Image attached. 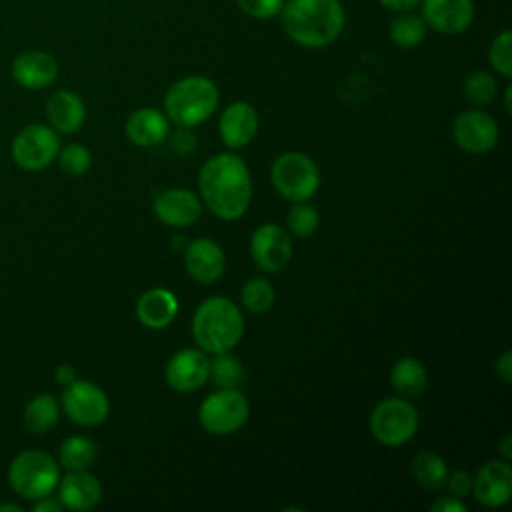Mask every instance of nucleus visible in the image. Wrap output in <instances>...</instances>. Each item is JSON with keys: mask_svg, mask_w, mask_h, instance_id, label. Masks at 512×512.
<instances>
[{"mask_svg": "<svg viewBox=\"0 0 512 512\" xmlns=\"http://www.w3.org/2000/svg\"><path fill=\"white\" fill-rule=\"evenodd\" d=\"M488 62L502 78L512 76V32L508 28L492 38L488 46Z\"/></svg>", "mask_w": 512, "mask_h": 512, "instance_id": "obj_33", "label": "nucleus"}, {"mask_svg": "<svg viewBox=\"0 0 512 512\" xmlns=\"http://www.w3.org/2000/svg\"><path fill=\"white\" fill-rule=\"evenodd\" d=\"M390 384L398 396L408 400L416 398L428 386V370L420 360L412 356H404L394 362L390 370Z\"/></svg>", "mask_w": 512, "mask_h": 512, "instance_id": "obj_24", "label": "nucleus"}, {"mask_svg": "<svg viewBox=\"0 0 512 512\" xmlns=\"http://www.w3.org/2000/svg\"><path fill=\"white\" fill-rule=\"evenodd\" d=\"M196 142L198 140H196V134L192 132V128L178 126V130L172 136V150L180 156H186V154L196 150Z\"/></svg>", "mask_w": 512, "mask_h": 512, "instance_id": "obj_37", "label": "nucleus"}, {"mask_svg": "<svg viewBox=\"0 0 512 512\" xmlns=\"http://www.w3.org/2000/svg\"><path fill=\"white\" fill-rule=\"evenodd\" d=\"M252 262L264 272H280L292 258V240L278 224H262L250 238Z\"/></svg>", "mask_w": 512, "mask_h": 512, "instance_id": "obj_12", "label": "nucleus"}, {"mask_svg": "<svg viewBox=\"0 0 512 512\" xmlns=\"http://www.w3.org/2000/svg\"><path fill=\"white\" fill-rule=\"evenodd\" d=\"M274 300H276L274 288L266 278H252L240 290V302L252 314L268 312Z\"/></svg>", "mask_w": 512, "mask_h": 512, "instance_id": "obj_31", "label": "nucleus"}, {"mask_svg": "<svg viewBox=\"0 0 512 512\" xmlns=\"http://www.w3.org/2000/svg\"><path fill=\"white\" fill-rule=\"evenodd\" d=\"M244 334L240 308L224 296H210L198 304L192 316V336L202 352H230Z\"/></svg>", "mask_w": 512, "mask_h": 512, "instance_id": "obj_3", "label": "nucleus"}, {"mask_svg": "<svg viewBox=\"0 0 512 512\" xmlns=\"http://www.w3.org/2000/svg\"><path fill=\"white\" fill-rule=\"evenodd\" d=\"M250 414V404L240 388H218L198 406V422L212 436L238 432Z\"/></svg>", "mask_w": 512, "mask_h": 512, "instance_id": "obj_8", "label": "nucleus"}, {"mask_svg": "<svg viewBox=\"0 0 512 512\" xmlns=\"http://www.w3.org/2000/svg\"><path fill=\"white\" fill-rule=\"evenodd\" d=\"M450 496L464 500L468 494H472V476L466 470H456L446 478V484Z\"/></svg>", "mask_w": 512, "mask_h": 512, "instance_id": "obj_36", "label": "nucleus"}, {"mask_svg": "<svg viewBox=\"0 0 512 512\" xmlns=\"http://www.w3.org/2000/svg\"><path fill=\"white\" fill-rule=\"evenodd\" d=\"M208 378H212L218 388H238L244 380L242 362L228 352L214 354V358L210 360Z\"/></svg>", "mask_w": 512, "mask_h": 512, "instance_id": "obj_30", "label": "nucleus"}, {"mask_svg": "<svg viewBox=\"0 0 512 512\" xmlns=\"http://www.w3.org/2000/svg\"><path fill=\"white\" fill-rule=\"evenodd\" d=\"M378 2L382 8H386L388 12H394V14L410 12L420 4V0H378Z\"/></svg>", "mask_w": 512, "mask_h": 512, "instance_id": "obj_40", "label": "nucleus"}, {"mask_svg": "<svg viewBox=\"0 0 512 512\" xmlns=\"http://www.w3.org/2000/svg\"><path fill=\"white\" fill-rule=\"evenodd\" d=\"M54 378H56L58 384L66 386V384H70L72 380H76V370H74V366H70V364H60V366H56V370H54Z\"/></svg>", "mask_w": 512, "mask_h": 512, "instance_id": "obj_42", "label": "nucleus"}, {"mask_svg": "<svg viewBox=\"0 0 512 512\" xmlns=\"http://www.w3.org/2000/svg\"><path fill=\"white\" fill-rule=\"evenodd\" d=\"M60 410L78 426L92 428L108 418L110 402L106 392L90 380H72L60 396Z\"/></svg>", "mask_w": 512, "mask_h": 512, "instance_id": "obj_10", "label": "nucleus"}, {"mask_svg": "<svg viewBox=\"0 0 512 512\" xmlns=\"http://www.w3.org/2000/svg\"><path fill=\"white\" fill-rule=\"evenodd\" d=\"M56 160H58L62 172H66L68 176H82L92 166V152L86 146L74 142V144L60 148Z\"/></svg>", "mask_w": 512, "mask_h": 512, "instance_id": "obj_34", "label": "nucleus"}, {"mask_svg": "<svg viewBox=\"0 0 512 512\" xmlns=\"http://www.w3.org/2000/svg\"><path fill=\"white\" fill-rule=\"evenodd\" d=\"M198 190L214 216L236 220L246 214L252 200L250 170L234 152L214 154L198 170Z\"/></svg>", "mask_w": 512, "mask_h": 512, "instance_id": "obj_1", "label": "nucleus"}, {"mask_svg": "<svg viewBox=\"0 0 512 512\" xmlns=\"http://www.w3.org/2000/svg\"><path fill=\"white\" fill-rule=\"evenodd\" d=\"M428 26L420 14L410 12H400L388 26V36L394 46L410 50L420 46L426 40Z\"/></svg>", "mask_w": 512, "mask_h": 512, "instance_id": "obj_26", "label": "nucleus"}, {"mask_svg": "<svg viewBox=\"0 0 512 512\" xmlns=\"http://www.w3.org/2000/svg\"><path fill=\"white\" fill-rule=\"evenodd\" d=\"M472 496L486 508H500L512 496V466L508 460L484 462L472 476Z\"/></svg>", "mask_w": 512, "mask_h": 512, "instance_id": "obj_14", "label": "nucleus"}, {"mask_svg": "<svg viewBox=\"0 0 512 512\" xmlns=\"http://www.w3.org/2000/svg\"><path fill=\"white\" fill-rule=\"evenodd\" d=\"M270 180L282 198L304 202L318 192L320 170L310 156L302 152H284L272 162Z\"/></svg>", "mask_w": 512, "mask_h": 512, "instance_id": "obj_7", "label": "nucleus"}, {"mask_svg": "<svg viewBox=\"0 0 512 512\" xmlns=\"http://www.w3.org/2000/svg\"><path fill=\"white\" fill-rule=\"evenodd\" d=\"M96 458V446L86 436H70L58 448V466L66 472L88 470Z\"/></svg>", "mask_w": 512, "mask_h": 512, "instance_id": "obj_28", "label": "nucleus"}, {"mask_svg": "<svg viewBox=\"0 0 512 512\" xmlns=\"http://www.w3.org/2000/svg\"><path fill=\"white\" fill-rule=\"evenodd\" d=\"M60 420V402L48 394H36L30 398L22 412V424L30 434H48Z\"/></svg>", "mask_w": 512, "mask_h": 512, "instance_id": "obj_25", "label": "nucleus"}, {"mask_svg": "<svg viewBox=\"0 0 512 512\" xmlns=\"http://www.w3.org/2000/svg\"><path fill=\"white\" fill-rule=\"evenodd\" d=\"M12 78L28 90L50 86L58 78V60L44 50H26L12 60Z\"/></svg>", "mask_w": 512, "mask_h": 512, "instance_id": "obj_19", "label": "nucleus"}, {"mask_svg": "<svg viewBox=\"0 0 512 512\" xmlns=\"http://www.w3.org/2000/svg\"><path fill=\"white\" fill-rule=\"evenodd\" d=\"M46 118L60 134H74L86 120L84 100L72 90H58L46 102Z\"/></svg>", "mask_w": 512, "mask_h": 512, "instance_id": "obj_22", "label": "nucleus"}, {"mask_svg": "<svg viewBox=\"0 0 512 512\" xmlns=\"http://www.w3.org/2000/svg\"><path fill=\"white\" fill-rule=\"evenodd\" d=\"M184 266L192 280L214 284L224 274V250L212 238H196L184 248Z\"/></svg>", "mask_w": 512, "mask_h": 512, "instance_id": "obj_18", "label": "nucleus"}, {"mask_svg": "<svg viewBox=\"0 0 512 512\" xmlns=\"http://www.w3.org/2000/svg\"><path fill=\"white\" fill-rule=\"evenodd\" d=\"M432 512H466V504L464 500L460 498H454V496H442L438 502H434L430 506Z\"/></svg>", "mask_w": 512, "mask_h": 512, "instance_id": "obj_38", "label": "nucleus"}, {"mask_svg": "<svg viewBox=\"0 0 512 512\" xmlns=\"http://www.w3.org/2000/svg\"><path fill=\"white\" fill-rule=\"evenodd\" d=\"M410 470H412L414 480L428 490H440L448 478V466H446L444 458L432 450L418 452L412 458Z\"/></svg>", "mask_w": 512, "mask_h": 512, "instance_id": "obj_27", "label": "nucleus"}, {"mask_svg": "<svg viewBox=\"0 0 512 512\" xmlns=\"http://www.w3.org/2000/svg\"><path fill=\"white\" fill-rule=\"evenodd\" d=\"M208 372L210 360L206 352L200 348H182L166 362L164 378L172 390L188 394L200 390L206 384Z\"/></svg>", "mask_w": 512, "mask_h": 512, "instance_id": "obj_13", "label": "nucleus"}, {"mask_svg": "<svg viewBox=\"0 0 512 512\" xmlns=\"http://www.w3.org/2000/svg\"><path fill=\"white\" fill-rule=\"evenodd\" d=\"M4 510H16V512H20L22 508L16 506V504H0V512H4Z\"/></svg>", "mask_w": 512, "mask_h": 512, "instance_id": "obj_45", "label": "nucleus"}, {"mask_svg": "<svg viewBox=\"0 0 512 512\" xmlns=\"http://www.w3.org/2000/svg\"><path fill=\"white\" fill-rule=\"evenodd\" d=\"M58 500L64 508L86 512L102 500V486L88 470H70L58 480Z\"/></svg>", "mask_w": 512, "mask_h": 512, "instance_id": "obj_20", "label": "nucleus"}, {"mask_svg": "<svg viewBox=\"0 0 512 512\" xmlns=\"http://www.w3.org/2000/svg\"><path fill=\"white\" fill-rule=\"evenodd\" d=\"M218 86L202 74L176 80L164 96V112L170 122L184 128H196L206 122L218 108Z\"/></svg>", "mask_w": 512, "mask_h": 512, "instance_id": "obj_4", "label": "nucleus"}, {"mask_svg": "<svg viewBox=\"0 0 512 512\" xmlns=\"http://www.w3.org/2000/svg\"><path fill=\"white\" fill-rule=\"evenodd\" d=\"M156 218L174 228L194 224L202 214V200L188 188H166L154 198Z\"/></svg>", "mask_w": 512, "mask_h": 512, "instance_id": "obj_17", "label": "nucleus"}, {"mask_svg": "<svg viewBox=\"0 0 512 512\" xmlns=\"http://www.w3.org/2000/svg\"><path fill=\"white\" fill-rule=\"evenodd\" d=\"M60 466L54 456L42 450H24L16 454L8 466V482L12 490L26 498L38 500L56 490Z\"/></svg>", "mask_w": 512, "mask_h": 512, "instance_id": "obj_5", "label": "nucleus"}, {"mask_svg": "<svg viewBox=\"0 0 512 512\" xmlns=\"http://www.w3.org/2000/svg\"><path fill=\"white\" fill-rule=\"evenodd\" d=\"M286 224H288V230L298 236V238H308L312 236L318 226H320V216H318V210L308 204L306 200L304 202H296L288 214H286Z\"/></svg>", "mask_w": 512, "mask_h": 512, "instance_id": "obj_32", "label": "nucleus"}, {"mask_svg": "<svg viewBox=\"0 0 512 512\" xmlns=\"http://www.w3.org/2000/svg\"><path fill=\"white\" fill-rule=\"evenodd\" d=\"M510 96H512V86L508 84L506 90H504V108H506L508 114H510V110H512V108H510Z\"/></svg>", "mask_w": 512, "mask_h": 512, "instance_id": "obj_44", "label": "nucleus"}, {"mask_svg": "<svg viewBox=\"0 0 512 512\" xmlns=\"http://www.w3.org/2000/svg\"><path fill=\"white\" fill-rule=\"evenodd\" d=\"M420 8L426 26L448 36L466 32L476 16L474 0H420Z\"/></svg>", "mask_w": 512, "mask_h": 512, "instance_id": "obj_15", "label": "nucleus"}, {"mask_svg": "<svg viewBox=\"0 0 512 512\" xmlns=\"http://www.w3.org/2000/svg\"><path fill=\"white\" fill-rule=\"evenodd\" d=\"M452 136L458 148L470 154H484L498 144L500 130L496 120L490 114L478 108H472V110L460 112L454 118Z\"/></svg>", "mask_w": 512, "mask_h": 512, "instance_id": "obj_11", "label": "nucleus"}, {"mask_svg": "<svg viewBox=\"0 0 512 512\" xmlns=\"http://www.w3.org/2000/svg\"><path fill=\"white\" fill-rule=\"evenodd\" d=\"M124 132L134 146L152 148L168 136V118L158 108L144 106L126 118Z\"/></svg>", "mask_w": 512, "mask_h": 512, "instance_id": "obj_21", "label": "nucleus"}, {"mask_svg": "<svg viewBox=\"0 0 512 512\" xmlns=\"http://www.w3.org/2000/svg\"><path fill=\"white\" fill-rule=\"evenodd\" d=\"M62 508H64L62 502L52 494L34 500V512H60Z\"/></svg>", "mask_w": 512, "mask_h": 512, "instance_id": "obj_41", "label": "nucleus"}, {"mask_svg": "<svg viewBox=\"0 0 512 512\" xmlns=\"http://www.w3.org/2000/svg\"><path fill=\"white\" fill-rule=\"evenodd\" d=\"M462 92L470 104L486 106L498 94V80L494 74H490L486 70H474L464 78Z\"/></svg>", "mask_w": 512, "mask_h": 512, "instance_id": "obj_29", "label": "nucleus"}, {"mask_svg": "<svg viewBox=\"0 0 512 512\" xmlns=\"http://www.w3.org/2000/svg\"><path fill=\"white\" fill-rule=\"evenodd\" d=\"M280 18L286 36L294 44L316 50L340 38L346 10L340 0H286Z\"/></svg>", "mask_w": 512, "mask_h": 512, "instance_id": "obj_2", "label": "nucleus"}, {"mask_svg": "<svg viewBox=\"0 0 512 512\" xmlns=\"http://www.w3.org/2000/svg\"><path fill=\"white\" fill-rule=\"evenodd\" d=\"M496 376L504 382L510 384L512 382V358H510V350H504L498 358H496Z\"/></svg>", "mask_w": 512, "mask_h": 512, "instance_id": "obj_39", "label": "nucleus"}, {"mask_svg": "<svg viewBox=\"0 0 512 512\" xmlns=\"http://www.w3.org/2000/svg\"><path fill=\"white\" fill-rule=\"evenodd\" d=\"M418 424L420 416L416 406L402 396L378 402L368 418L370 434L386 448H398L410 442L418 430Z\"/></svg>", "mask_w": 512, "mask_h": 512, "instance_id": "obj_6", "label": "nucleus"}, {"mask_svg": "<svg viewBox=\"0 0 512 512\" xmlns=\"http://www.w3.org/2000/svg\"><path fill=\"white\" fill-rule=\"evenodd\" d=\"M510 444H512V436H510V434H504V438H502V442H500V452H502L504 460H510V456H512Z\"/></svg>", "mask_w": 512, "mask_h": 512, "instance_id": "obj_43", "label": "nucleus"}, {"mask_svg": "<svg viewBox=\"0 0 512 512\" xmlns=\"http://www.w3.org/2000/svg\"><path fill=\"white\" fill-rule=\"evenodd\" d=\"M258 126L260 118L256 108L248 102L238 100L222 110L218 120V134L230 150H238L254 140V136L258 134Z\"/></svg>", "mask_w": 512, "mask_h": 512, "instance_id": "obj_16", "label": "nucleus"}, {"mask_svg": "<svg viewBox=\"0 0 512 512\" xmlns=\"http://www.w3.org/2000/svg\"><path fill=\"white\" fill-rule=\"evenodd\" d=\"M178 314V298L168 288H150L136 302V318L152 330H162Z\"/></svg>", "mask_w": 512, "mask_h": 512, "instance_id": "obj_23", "label": "nucleus"}, {"mask_svg": "<svg viewBox=\"0 0 512 512\" xmlns=\"http://www.w3.org/2000/svg\"><path fill=\"white\" fill-rule=\"evenodd\" d=\"M60 150L58 132L46 124H28L12 140V160L22 170H44L50 166Z\"/></svg>", "mask_w": 512, "mask_h": 512, "instance_id": "obj_9", "label": "nucleus"}, {"mask_svg": "<svg viewBox=\"0 0 512 512\" xmlns=\"http://www.w3.org/2000/svg\"><path fill=\"white\" fill-rule=\"evenodd\" d=\"M284 2L286 0H236V6L254 20H270L280 16Z\"/></svg>", "mask_w": 512, "mask_h": 512, "instance_id": "obj_35", "label": "nucleus"}]
</instances>
